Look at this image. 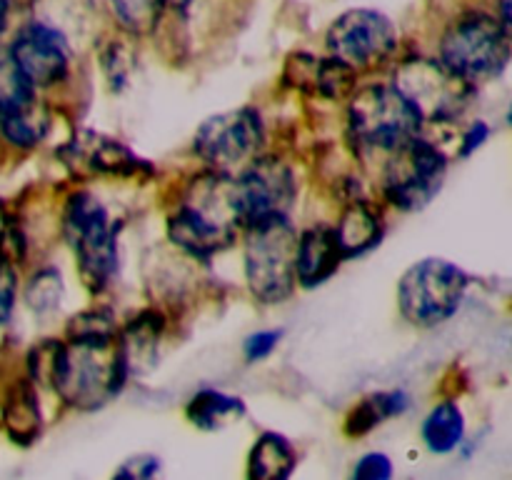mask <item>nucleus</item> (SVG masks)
I'll return each instance as SVG.
<instances>
[{"instance_id":"23","label":"nucleus","mask_w":512,"mask_h":480,"mask_svg":"<svg viewBox=\"0 0 512 480\" xmlns=\"http://www.w3.org/2000/svg\"><path fill=\"white\" fill-rule=\"evenodd\" d=\"M245 413H248L245 400L220 388L195 390L185 403V420L205 433L228 428V425L238 423Z\"/></svg>"},{"instance_id":"16","label":"nucleus","mask_w":512,"mask_h":480,"mask_svg":"<svg viewBox=\"0 0 512 480\" xmlns=\"http://www.w3.org/2000/svg\"><path fill=\"white\" fill-rule=\"evenodd\" d=\"M333 230L345 263L365 258L383 243L385 233H388L385 205L380 200H373L370 195L348 200V203L340 205Z\"/></svg>"},{"instance_id":"21","label":"nucleus","mask_w":512,"mask_h":480,"mask_svg":"<svg viewBox=\"0 0 512 480\" xmlns=\"http://www.w3.org/2000/svg\"><path fill=\"white\" fill-rule=\"evenodd\" d=\"M3 428L13 443L30 445L43 430V408L38 400V385L30 378H18L3 400Z\"/></svg>"},{"instance_id":"35","label":"nucleus","mask_w":512,"mask_h":480,"mask_svg":"<svg viewBox=\"0 0 512 480\" xmlns=\"http://www.w3.org/2000/svg\"><path fill=\"white\" fill-rule=\"evenodd\" d=\"M10 13H13V0H0V35L8 30Z\"/></svg>"},{"instance_id":"5","label":"nucleus","mask_w":512,"mask_h":480,"mask_svg":"<svg viewBox=\"0 0 512 480\" xmlns=\"http://www.w3.org/2000/svg\"><path fill=\"white\" fill-rule=\"evenodd\" d=\"M435 58L455 78L468 83L470 88H478L483 83H493L508 70L512 40L495 13L468 8L440 30Z\"/></svg>"},{"instance_id":"13","label":"nucleus","mask_w":512,"mask_h":480,"mask_svg":"<svg viewBox=\"0 0 512 480\" xmlns=\"http://www.w3.org/2000/svg\"><path fill=\"white\" fill-rule=\"evenodd\" d=\"M235 195L243 215V228L255 220L293 215L300 195L295 165L283 155L265 150L235 175Z\"/></svg>"},{"instance_id":"14","label":"nucleus","mask_w":512,"mask_h":480,"mask_svg":"<svg viewBox=\"0 0 512 480\" xmlns=\"http://www.w3.org/2000/svg\"><path fill=\"white\" fill-rule=\"evenodd\" d=\"M8 50L20 73L38 93L60 88L73 75V40L63 30L40 18H30L28 23L20 25L8 43Z\"/></svg>"},{"instance_id":"1","label":"nucleus","mask_w":512,"mask_h":480,"mask_svg":"<svg viewBox=\"0 0 512 480\" xmlns=\"http://www.w3.org/2000/svg\"><path fill=\"white\" fill-rule=\"evenodd\" d=\"M28 378L65 408L93 413L123 393L130 373L115 335L43 338L28 353Z\"/></svg>"},{"instance_id":"28","label":"nucleus","mask_w":512,"mask_h":480,"mask_svg":"<svg viewBox=\"0 0 512 480\" xmlns=\"http://www.w3.org/2000/svg\"><path fill=\"white\" fill-rule=\"evenodd\" d=\"M125 40H128L125 35L118 40L113 38L110 43H105L103 48H100V65H103V73L113 90H123L125 85H128L130 68H133L130 63H123L125 58H130V48Z\"/></svg>"},{"instance_id":"24","label":"nucleus","mask_w":512,"mask_h":480,"mask_svg":"<svg viewBox=\"0 0 512 480\" xmlns=\"http://www.w3.org/2000/svg\"><path fill=\"white\" fill-rule=\"evenodd\" d=\"M298 450L288 435L278 430H265L255 438L248 453V478L258 480H285L295 473Z\"/></svg>"},{"instance_id":"25","label":"nucleus","mask_w":512,"mask_h":480,"mask_svg":"<svg viewBox=\"0 0 512 480\" xmlns=\"http://www.w3.org/2000/svg\"><path fill=\"white\" fill-rule=\"evenodd\" d=\"M108 13L125 38H153L168 20L170 0H108Z\"/></svg>"},{"instance_id":"20","label":"nucleus","mask_w":512,"mask_h":480,"mask_svg":"<svg viewBox=\"0 0 512 480\" xmlns=\"http://www.w3.org/2000/svg\"><path fill=\"white\" fill-rule=\"evenodd\" d=\"M420 440L433 455H453L468 440V418L455 398H443L430 405L420 423Z\"/></svg>"},{"instance_id":"10","label":"nucleus","mask_w":512,"mask_h":480,"mask_svg":"<svg viewBox=\"0 0 512 480\" xmlns=\"http://www.w3.org/2000/svg\"><path fill=\"white\" fill-rule=\"evenodd\" d=\"M325 53L358 75L390 70L400 58V30L383 10L350 8L325 30Z\"/></svg>"},{"instance_id":"29","label":"nucleus","mask_w":512,"mask_h":480,"mask_svg":"<svg viewBox=\"0 0 512 480\" xmlns=\"http://www.w3.org/2000/svg\"><path fill=\"white\" fill-rule=\"evenodd\" d=\"M283 340V328H260L243 338V358L245 363H263L278 350Z\"/></svg>"},{"instance_id":"6","label":"nucleus","mask_w":512,"mask_h":480,"mask_svg":"<svg viewBox=\"0 0 512 480\" xmlns=\"http://www.w3.org/2000/svg\"><path fill=\"white\" fill-rule=\"evenodd\" d=\"M243 240V280L250 298L260 305H283L298 290L295 243L298 225L293 215H275L248 223Z\"/></svg>"},{"instance_id":"3","label":"nucleus","mask_w":512,"mask_h":480,"mask_svg":"<svg viewBox=\"0 0 512 480\" xmlns=\"http://www.w3.org/2000/svg\"><path fill=\"white\" fill-rule=\"evenodd\" d=\"M345 140L360 160H383L425 133L418 105L393 80H360L345 100Z\"/></svg>"},{"instance_id":"26","label":"nucleus","mask_w":512,"mask_h":480,"mask_svg":"<svg viewBox=\"0 0 512 480\" xmlns=\"http://www.w3.org/2000/svg\"><path fill=\"white\" fill-rule=\"evenodd\" d=\"M23 298L30 313L38 318H50L58 313L65 298V280L60 270L55 265H40L38 270H33L23 288Z\"/></svg>"},{"instance_id":"22","label":"nucleus","mask_w":512,"mask_h":480,"mask_svg":"<svg viewBox=\"0 0 512 480\" xmlns=\"http://www.w3.org/2000/svg\"><path fill=\"white\" fill-rule=\"evenodd\" d=\"M53 130V108L40 95L13 110L0 113V135L18 150H33Z\"/></svg>"},{"instance_id":"19","label":"nucleus","mask_w":512,"mask_h":480,"mask_svg":"<svg viewBox=\"0 0 512 480\" xmlns=\"http://www.w3.org/2000/svg\"><path fill=\"white\" fill-rule=\"evenodd\" d=\"M413 405V395L405 388H388L375 390L360 398L353 408L348 410L343 420V433L348 438H365L373 433L375 428L385 425L388 420L403 418Z\"/></svg>"},{"instance_id":"17","label":"nucleus","mask_w":512,"mask_h":480,"mask_svg":"<svg viewBox=\"0 0 512 480\" xmlns=\"http://www.w3.org/2000/svg\"><path fill=\"white\" fill-rule=\"evenodd\" d=\"M333 223H310L298 228L295 243V280L298 288L315 290L328 283L343 265Z\"/></svg>"},{"instance_id":"32","label":"nucleus","mask_w":512,"mask_h":480,"mask_svg":"<svg viewBox=\"0 0 512 480\" xmlns=\"http://www.w3.org/2000/svg\"><path fill=\"white\" fill-rule=\"evenodd\" d=\"M490 135H493V128H490V123H485V120H480V118L470 120V123L465 125L463 130H460L455 155H458L460 160L470 158V155H475L480 148H483L485 143H488Z\"/></svg>"},{"instance_id":"9","label":"nucleus","mask_w":512,"mask_h":480,"mask_svg":"<svg viewBox=\"0 0 512 480\" xmlns=\"http://www.w3.org/2000/svg\"><path fill=\"white\" fill-rule=\"evenodd\" d=\"M190 150L200 168L238 175L250 160L268 150V128L258 108L240 105L205 118L195 128Z\"/></svg>"},{"instance_id":"11","label":"nucleus","mask_w":512,"mask_h":480,"mask_svg":"<svg viewBox=\"0 0 512 480\" xmlns=\"http://www.w3.org/2000/svg\"><path fill=\"white\" fill-rule=\"evenodd\" d=\"M390 80L418 105L425 128L458 123L475 90L448 73L435 55H400L390 68Z\"/></svg>"},{"instance_id":"12","label":"nucleus","mask_w":512,"mask_h":480,"mask_svg":"<svg viewBox=\"0 0 512 480\" xmlns=\"http://www.w3.org/2000/svg\"><path fill=\"white\" fill-rule=\"evenodd\" d=\"M60 165L75 183L88 180H148L153 165L113 135L98 130H75L58 148Z\"/></svg>"},{"instance_id":"27","label":"nucleus","mask_w":512,"mask_h":480,"mask_svg":"<svg viewBox=\"0 0 512 480\" xmlns=\"http://www.w3.org/2000/svg\"><path fill=\"white\" fill-rule=\"evenodd\" d=\"M35 95H38V90H35L33 85L25 80V75L20 73L13 55H10L8 45H0V113L28 103Z\"/></svg>"},{"instance_id":"33","label":"nucleus","mask_w":512,"mask_h":480,"mask_svg":"<svg viewBox=\"0 0 512 480\" xmlns=\"http://www.w3.org/2000/svg\"><path fill=\"white\" fill-rule=\"evenodd\" d=\"M160 470H163V460H160L158 455L140 453L125 460V463L115 470V475L130 480H150L155 478V475H160Z\"/></svg>"},{"instance_id":"34","label":"nucleus","mask_w":512,"mask_h":480,"mask_svg":"<svg viewBox=\"0 0 512 480\" xmlns=\"http://www.w3.org/2000/svg\"><path fill=\"white\" fill-rule=\"evenodd\" d=\"M495 3V18L505 28L508 38L512 40V0H493Z\"/></svg>"},{"instance_id":"36","label":"nucleus","mask_w":512,"mask_h":480,"mask_svg":"<svg viewBox=\"0 0 512 480\" xmlns=\"http://www.w3.org/2000/svg\"><path fill=\"white\" fill-rule=\"evenodd\" d=\"M505 120H508V125H512V100H510V105H508V113H505Z\"/></svg>"},{"instance_id":"7","label":"nucleus","mask_w":512,"mask_h":480,"mask_svg":"<svg viewBox=\"0 0 512 480\" xmlns=\"http://www.w3.org/2000/svg\"><path fill=\"white\" fill-rule=\"evenodd\" d=\"M448 170V150L428 133H420L378 163L380 203L395 213H420L440 195Z\"/></svg>"},{"instance_id":"30","label":"nucleus","mask_w":512,"mask_h":480,"mask_svg":"<svg viewBox=\"0 0 512 480\" xmlns=\"http://www.w3.org/2000/svg\"><path fill=\"white\" fill-rule=\"evenodd\" d=\"M18 268L10 258L0 253V325H8L18 300Z\"/></svg>"},{"instance_id":"15","label":"nucleus","mask_w":512,"mask_h":480,"mask_svg":"<svg viewBox=\"0 0 512 480\" xmlns=\"http://www.w3.org/2000/svg\"><path fill=\"white\" fill-rule=\"evenodd\" d=\"M285 80L310 98L345 103L350 93L358 88L363 75H358L353 68H348L328 53H293L285 65Z\"/></svg>"},{"instance_id":"4","label":"nucleus","mask_w":512,"mask_h":480,"mask_svg":"<svg viewBox=\"0 0 512 480\" xmlns=\"http://www.w3.org/2000/svg\"><path fill=\"white\" fill-rule=\"evenodd\" d=\"M60 235L90 295L108 293L120 273V223L88 188L70 190L60 210Z\"/></svg>"},{"instance_id":"31","label":"nucleus","mask_w":512,"mask_h":480,"mask_svg":"<svg viewBox=\"0 0 512 480\" xmlns=\"http://www.w3.org/2000/svg\"><path fill=\"white\" fill-rule=\"evenodd\" d=\"M393 473V458L388 453H383V450H368V453H363L355 460L353 470H350V475L358 480H388L393 478Z\"/></svg>"},{"instance_id":"2","label":"nucleus","mask_w":512,"mask_h":480,"mask_svg":"<svg viewBox=\"0 0 512 480\" xmlns=\"http://www.w3.org/2000/svg\"><path fill=\"white\" fill-rule=\"evenodd\" d=\"M243 233L235 175L200 168L175 193L165 215V235L185 258L210 263Z\"/></svg>"},{"instance_id":"18","label":"nucleus","mask_w":512,"mask_h":480,"mask_svg":"<svg viewBox=\"0 0 512 480\" xmlns=\"http://www.w3.org/2000/svg\"><path fill=\"white\" fill-rule=\"evenodd\" d=\"M165 325H168V318L155 308L138 310L133 318L120 325L118 340L130 375L153 368L165 338Z\"/></svg>"},{"instance_id":"8","label":"nucleus","mask_w":512,"mask_h":480,"mask_svg":"<svg viewBox=\"0 0 512 480\" xmlns=\"http://www.w3.org/2000/svg\"><path fill=\"white\" fill-rule=\"evenodd\" d=\"M473 278L448 258H420L400 275L395 288L400 318L420 330L450 323L465 305Z\"/></svg>"}]
</instances>
